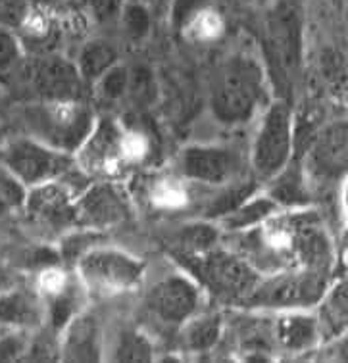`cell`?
I'll use <instances>...</instances> for the list:
<instances>
[{"label":"cell","mask_w":348,"mask_h":363,"mask_svg":"<svg viewBox=\"0 0 348 363\" xmlns=\"http://www.w3.org/2000/svg\"><path fill=\"white\" fill-rule=\"evenodd\" d=\"M348 286L347 279L337 277L329 283L314 313L322 327L325 340H342L348 329Z\"/></svg>","instance_id":"obj_21"},{"label":"cell","mask_w":348,"mask_h":363,"mask_svg":"<svg viewBox=\"0 0 348 363\" xmlns=\"http://www.w3.org/2000/svg\"><path fill=\"white\" fill-rule=\"evenodd\" d=\"M266 100L268 79L262 62L249 50L224 58L212 81V116L224 125H243L263 110Z\"/></svg>","instance_id":"obj_3"},{"label":"cell","mask_w":348,"mask_h":363,"mask_svg":"<svg viewBox=\"0 0 348 363\" xmlns=\"http://www.w3.org/2000/svg\"><path fill=\"white\" fill-rule=\"evenodd\" d=\"M295 148V118L285 100L263 106L254 140L250 145L249 169L258 183H270L290 164Z\"/></svg>","instance_id":"obj_6"},{"label":"cell","mask_w":348,"mask_h":363,"mask_svg":"<svg viewBox=\"0 0 348 363\" xmlns=\"http://www.w3.org/2000/svg\"><path fill=\"white\" fill-rule=\"evenodd\" d=\"M21 6V0H0V16H18Z\"/></svg>","instance_id":"obj_37"},{"label":"cell","mask_w":348,"mask_h":363,"mask_svg":"<svg viewBox=\"0 0 348 363\" xmlns=\"http://www.w3.org/2000/svg\"><path fill=\"white\" fill-rule=\"evenodd\" d=\"M224 242V231L222 227L212 219H197L191 223L181 225L173 237L171 248L178 258L185 256H197L202 252H208Z\"/></svg>","instance_id":"obj_23"},{"label":"cell","mask_w":348,"mask_h":363,"mask_svg":"<svg viewBox=\"0 0 348 363\" xmlns=\"http://www.w3.org/2000/svg\"><path fill=\"white\" fill-rule=\"evenodd\" d=\"M146 202L160 211H178L191 204V185L175 173L154 175L146 181Z\"/></svg>","instance_id":"obj_24"},{"label":"cell","mask_w":348,"mask_h":363,"mask_svg":"<svg viewBox=\"0 0 348 363\" xmlns=\"http://www.w3.org/2000/svg\"><path fill=\"white\" fill-rule=\"evenodd\" d=\"M106 354V337L99 317L81 310L58 330V356L62 362L94 363Z\"/></svg>","instance_id":"obj_15"},{"label":"cell","mask_w":348,"mask_h":363,"mask_svg":"<svg viewBox=\"0 0 348 363\" xmlns=\"http://www.w3.org/2000/svg\"><path fill=\"white\" fill-rule=\"evenodd\" d=\"M45 325V300L35 284L20 281L0 296V327L37 333Z\"/></svg>","instance_id":"obj_18"},{"label":"cell","mask_w":348,"mask_h":363,"mask_svg":"<svg viewBox=\"0 0 348 363\" xmlns=\"http://www.w3.org/2000/svg\"><path fill=\"white\" fill-rule=\"evenodd\" d=\"M210 6V0H173L171 2V26L175 31H181L191 18H195L202 8Z\"/></svg>","instance_id":"obj_34"},{"label":"cell","mask_w":348,"mask_h":363,"mask_svg":"<svg viewBox=\"0 0 348 363\" xmlns=\"http://www.w3.org/2000/svg\"><path fill=\"white\" fill-rule=\"evenodd\" d=\"M131 216V196L116 179H97L77 192L73 204V223L81 231H108L129 221Z\"/></svg>","instance_id":"obj_12"},{"label":"cell","mask_w":348,"mask_h":363,"mask_svg":"<svg viewBox=\"0 0 348 363\" xmlns=\"http://www.w3.org/2000/svg\"><path fill=\"white\" fill-rule=\"evenodd\" d=\"M222 31H224V21L210 4V6L202 8L195 18H191L179 33L192 43H210V40L217 39Z\"/></svg>","instance_id":"obj_30"},{"label":"cell","mask_w":348,"mask_h":363,"mask_svg":"<svg viewBox=\"0 0 348 363\" xmlns=\"http://www.w3.org/2000/svg\"><path fill=\"white\" fill-rule=\"evenodd\" d=\"M27 83L35 100H83L87 89L73 60L60 54H43L33 60L27 67Z\"/></svg>","instance_id":"obj_14"},{"label":"cell","mask_w":348,"mask_h":363,"mask_svg":"<svg viewBox=\"0 0 348 363\" xmlns=\"http://www.w3.org/2000/svg\"><path fill=\"white\" fill-rule=\"evenodd\" d=\"M75 275L87 294L119 296L141 286L146 275V264L129 252L114 246L92 245L75 262Z\"/></svg>","instance_id":"obj_8"},{"label":"cell","mask_w":348,"mask_h":363,"mask_svg":"<svg viewBox=\"0 0 348 363\" xmlns=\"http://www.w3.org/2000/svg\"><path fill=\"white\" fill-rule=\"evenodd\" d=\"M23 133L66 154H75L91 133L97 113L85 100H35L21 110Z\"/></svg>","instance_id":"obj_5"},{"label":"cell","mask_w":348,"mask_h":363,"mask_svg":"<svg viewBox=\"0 0 348 363\" xmlns=\"http://www.w3.org/2000/svg\"><path fill=\"white\" fill-rule=\"evenodd\" d=\"M77 191L66 183V177L31 186L26 191L21 210L26 211L29 223L45 231L75 229L73 204Z\"/></svg>","instance_id":"obj_13"},{"label":"cell","mask_w":348,"mask_h":363,"mask_svg":"<svg viewBox=\"0 0 348 363\" xmlns=\"http://www.w3.org/2000/svg\"><path fill=\"white\" fill-rule=\"evenodd\" d=\"M21 60H23L21 40L13 35L10 27L0 26V79L20 69Z\"/></svg>","instance_id":"obj_31"},{"label":"cell","mask_w":348,"mask_h":363,"mask_svg":"<svg viewBox=\"0 0 348 363\" xmlns=\"http://www.w3.org/2000/svg\"><path fill=\"white\" fill-rule=\"evenodd\" d=\"M4 110H6V99H4V91L0 86V123H2V118H4Z\"/></svg>","instance_id":"obj_39"},{"label":"cell","mask_w":348,"mask_h":363,"mask_svg":"<svg viewBox=\"0 0 348 363\" xmlns=\"http://www.w3.org/2000/svg\"><path fill=\"white\" fill-rule=\"evenodd\" d=\"M222 2H233V0H222Z\"/></svg>","instance_id":"obj_40"},{"label":"cell","mask_w":348,"mask_h":363,"mask_svg":"<svg viewBox=\"0 0 348 363\" xmlns=\"http://www.w3.org/2000/svg\"><path fill=\"white\" fill-rule=\"evenodd\" d=\"M31 335L27 330L6 329L0 335V363L26 362Z\"/></svg>","instance_id":"obj_32"},{"label":"cell","mask_w":348,"mask_h":363,"mask_svg":"<svg viewBox=\"0 0 348 363\" xmlns=\"http://www.w3.org/2000/svg\"><path fill=\"white\" fill-rule=\"evenodd\" d=\"M229 246L262 275L281 269L331 273L335 265L327 227L308 208H281L252 229L231 233Z\"/></svg>","instance_id":"obj_1"},{"label":"cell","mask_w":348,"mask_h":363,"mask_svg":"<svg viewBox=\"0 0 348 363\" xmlns=\"http://www.w3.org/2000/svg\"><path fill=\"white\" fill-rule=\"evenodd\" d=\"M158 96H160V86L151 67H129V86H127L124 104L129 106L133 113H143L156 104Z\"/></svg>","instance_id":"obj_27"},{"label":"cell","mask_w":348,"mask_h":363,"mask_svg":"<svg viewBox=\"0 0 348 363\" xmlns=\"http://www.w3.org/2000/svg\"><path fill=\"white\" fill-rule=\"evenodd\" d=\"M118 62L119 52L112 43L102 39H91L79 48L77 58L73 64L77 67L81 79L85 81V85L91 86L102 73L108 72Z\"/></svg>","instance_id":"obj_26"},{"label":"cell","mask_w":348,"mask_h":363,"mask_svg":"<svg viewBox=\"0 0 348 363\" xmlns=\"http://www.w3.org/2000/svg\"><path fill=\"white\" fill-rule=\"evenodd\" d=\"M271 338L287 354L303 356L317 350L325 338L314 310H290L273 313Z\"/></svg>","instance_id":"obj_17"},{"label":"cell","mask_w":348,"mask_h":363,"mask_svg":"<svg viewBox=\"0 0 348 363\" xmlns=\"http://www.w3.org/2000/svg\"><path fill=\"white\" fill-rule=\"evenodd\" d=\"M20 281H23V279L16 271L6 267V265H0V296L10 291L12 286H16Z\"/></svg>","instance_id":"obj_36"},{"label":"cell","mask_w":348,"mask_h":363,"mask_svg":"<svg viewBox=\"0 0 348 363\" xmlns=\"http://www.w3.org/2000/svg\"><path fill=\"white\" fill-rule=\"evenodd\" d=\"M178 259L204 292L233 308H243L262 279V273L254 265L225 242L197 256Z\"/></svg>","instance_id":"obj_4"},{"label":"cell","mask_w":348,"mask_h":363,"mask_svg":"<svg viewBox=\"0 0 348 363\" xmlns=\"http://www.w3.org/2000/svg\"><path fill=\"white\" fill-rule=\"evenodd\" d=\"M329 273L310 269H281L266 273L258 281L244 310L250 311H279L290 310H314L327 291Z\"/></svg>","instance_id":"obj_9"},{"label":"cell","mask_w":348,"mask_h":363,"mask_svg":"<svg viewBox=\"0 0 348 363\" xmlns=\"http://www.w3.org/2000/svg\"><path fill=\"white\" fill-rule=\"evenodd\" d=\"M118 21L131 43H143L151 35L152 16L143 0H124Z\"/></svg>","instance_id":"obj_29"},{"label":"cell","mask_w":348,"mask_h":363,"mask_svg":"<svg viewBox=\"0 0 348 363\" xmlns=\"http://www.w3.org/2000/svg\"><path fill=\"white\" fill-rule=\"evenodd\" d=\"M135 113L131 121L97 116L91 133L73 154L77 172L94 179H121L145 165L154 152V133Z\"/></svg>","instance_id":"obj_2"},{"label":"cell","mask_w":348,"mask_h":363,"mask_svg":"<svg viewBox=\"0 0 348 363\" xmlns=\"http://www.w3.org/2000/svg\"><path fill=\"white\" fill-rule=\"evenodd\" d=\"M348 167V125L344 119L331 121L315 135L310 146L306 169L310 179L335 181L344 179Z\"/></svg>","instance_id":"obj_16"},{"label":"cell","mask_w":348,"mask_h":363,"mask_svg":"<svg viewBox=\"0 0 348 363\" xmlns=\"http://www.w3.org/2000/svg\"><path fill=\"white\" fill-rule=\"evenodd\" d=\"M277 210H281L279 206L273 202L270 194H252L250 199H246L241 206H236L235 210L229 211L227 216L216 221L224 235H231V233H241L246 229H252L268 219L271 213H276Z\"/></svg>","instance_id":"obj_25"},{"label":"cell","mask_w":348,"mask_h":363,"mask_svg":"<svg viewBox=\"0 0 348 363\" xmlns=\"http://www.w3.org/2000/svg\"><path fill=\"white\" fill-rule=\"evenodd\" d=\"M204 294L206 292L187 271H178L164 275L148 286L143 308L146 315L158 325L178 330L195 313L202 310Z\"/></svg>","instance_id":"obj_11"},{"label":"cell","mask_w":348,"mask_h":363,"mask_svg":"<svg viewBox=\"0 0 348 363\" xmlns=\"http://www.w3.org/2000/svg\"><path fill=\"white\" fill-rule=\"evenodd\" d=\"M0 167L26 191L77 172L72 154L56 150L26 133L0 139Z\"/></svg>","instance_id":"obj_7"},{"label":"cell","mask_w":348,"mask_h":363,"mask_svg":"<svg viewBox=\"0 0 348 363\" xmlns=\"http://www.w3.org/2000/svg\"><path fill=\"white\" fill-rule=\"evenodd\" d=\"M104 359L119 363H148L156 359V346L148 333L138 327H121L114 338H106Z\"/></svg>","instance_id":"obj_22"},{"label":"cell","mask_w":348,"mask_h":363,"mask_svg":"<svg viewBox=\"0 0 348 363\" xmlns=\"http://www.w3.org/2000/svg\"><path fill=\"white\" fill-rule=\"evenodd\" d=\"M26 199V189L16 179L0 167V218L13 208H21Z\"/></svg>","instance_id":"obj_33"},{"label":"cell","mask_w":348,"mask_h":363,"mask_svg":"<svg viewBox=\"0 0 348 363\" xmlns=\"http://www.w3.org/2000/svg\"><path fill=\"white\" fill-rule=\"evenodd\" d=\"M178 175L191 186L222 189L249 177V158L219 143H192L178 156Z\"/></svg>","instance_id":"obj_10"},{"label":"cell","mask_w":348,"mask_h":363,"mask_svg":"<svg viewBox=\"0 0 348 363\" xmlns=\"http://www.w3.org/2000/svg\"><path fill=\"white\" fill-rule=\"evenodd\" d=\"M224 333V315L219 311H208L202 308L178 329L179 346L185 354H208L222 342Z\"/></svg>","instance_id":"obj_20"},{"label":"cell","mask_w":348,"mask_h":363,"mask_svg":"<svg viewBox=\"0 0 348 363\" xmlns=\"http://www.w3.org/2000/svg\"><path fill=\"white\" fill-rule=\"evenodd\" d=\"M35 6L39 10H50V8L58 6V4H64L66 0H31Z\"/></svg>","instance_id":"obj_38"},{"label":"cell","mask_w":348,"mask_h":363,"mask_svg":"<svg viewBox=\"0 0 348 363\" xmlns=\"http://www.w3.org/2000/svg\"><path fill=\"white\" fill-rule=\"evenodd\" d=\"M91 4L92 13L102 21H118L119 10H121V4L124 0H89Z\"/></svg>","instance_id":"obj_35"},{"label":"cell","mask_w":348,"mask_h":363,"mask_svg":"<svg viewBox=\"0 0 348 363\" xmlns=\"http://www.w3.org/2000/svg\"><path fill=\"white\" fill-rule=\"evenodd\" d=\"M268 37L277 64L285 72H295L303 54V26L300 16L290 2H279L268 20Z\"/></svg>","instance_id":"obj_19"},{"label":"cell","mask_w":348,"mask_h":363,"mask_svg":"<svg viewBox=\"0 0 348 363\" xmlns=\"http://www.w3.org/2000/svg\"><path fill=\"white\" fill-rule=\"evenodd\" d=\"M127 86H129V66L118 62L116 66L102 73L99 79L92 83L91 89L94 91V96L100 104L116 106L124 104Z\"/></svg>","instance_id":"obj_28"}]
</instances>
